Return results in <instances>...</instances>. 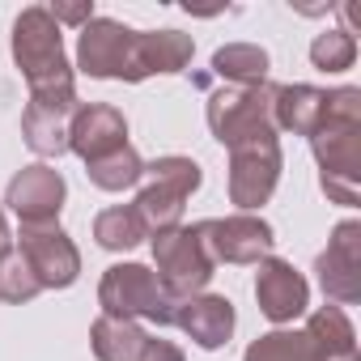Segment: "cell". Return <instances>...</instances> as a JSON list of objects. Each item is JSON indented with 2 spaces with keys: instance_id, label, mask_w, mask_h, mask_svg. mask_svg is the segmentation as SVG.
<instances>
[{
  "instance_id": "cell-1",
  "label": "cell",
  "mask_w": 361,
  "mask_h": 361,
  "mask_svg": "<svg viewBox=\"0 0 361 361\" xmlns=\"http://www.w3.org/2000/svg\"><path fill=\"white\" fill-rule=\"evenodd\" d=\"M13 60L30 81V102L39 106H56V111H77V85H73V68L64 56V39L60 26L51 22V13L43 5L22 9V18L13 22Z\"/></svg>"
},
{
  "instance_id": "cell-2",
  "label": "cell",
  "mask_w": 361,
  "mask_h": 361,
  "mask_svg": "<svg viewBox=\"0 0 361 361\" xmlns=\"http://www.w3.org/2000/svg\"><path fill=\"white\" fill-rule=\"evenodd\" d=\"M140 178H145V188H140V196L132 200V209H136L145 234L174 230L178 221H183V209H188L192 192L204 183L200 166H196L192 157H178V153L149 161Z\"/></svg>"
},
{
  "instance_id": "cell-3",
  "label": "cell",
  "mask_w": 361,
  "mask_h": 361,
  "mask_svg": "<svg viewBox=\"0 0 361 361\" xmlns=\"http://www.w3.org/2000/svg\"><path fill=\"white\" fill-rule=\"evenodd\" d=\"M272 102H276L272 81H264V85H226L209 98V128L226 149L255 145V140H276Z\"/></svg>"
},
{
  "instance_id": "cell-4",
  "label": "cell",
  "mask_w": 361,
  "mask_h": 361,
  "mask_svg": "<svg viewBox=\"0 0 361 361\" xmlns=\"http://www.w3.org/2000/svg\"><path fill=\"white\" fill-rule=\"evenodd\" d=\"M98 302H102V314H111V319L157 323V327H170L174 310H178V302L161 289L157 272L145 268V264H115V268H106V276L98 285Z\"/></svg>"
},
{
  "instance_id": "cell-5",
  "label": "cell",
  "mask_w": 361,
  "mask_h": 361,
  "mask_svg": "<svg viewBox=\"0 0 361 361\" xmlns=\"http://www.w3.org/2000/svg\"><path fill=\"white\" fill-rule=\"evenodd\" d=\"M319 161V188L331 204L357 209L361 200V123H323L310 136Z\"/></svg>"
},
{
  "instance_id": "cell-6",
  "label": "cell",
  "mask_w": 361,
  "mask_h": 361,
  "mask_svg": "<svg viewBox=\"0 0 361 361\" xmlns=\"http://www.w3.org/2000/svg\"><path fill=\"white\" fill-rule=\"evenodd\" d=\"M153 264H157V281L174 302H188L196 293H204V285L213 281V259L196 234V226H174L153 234Z\"/></svg>"
},
{
  "instance_id": "cell-7",
  "label": "cell",
  "mask_w": 361,
  "mask_h": 361,
  "mask_svg": "<svg viewBox=\"0 0 361 361\" xmlns=\"http://www.w3.org/2000/svg\"><path fill=\"white\" fill-rule=\"evenodd\" d=\"M77 68L98 81H140L136 68V30H128L115 18H94L81 26L77 39Z\"/></svg>"
},
{
  "instance_id": "cell-8",
  "label": "cell",
  "mask_w": 361,
  "mask_h": 361,
  "mask_svg": "<svg viewBox=\"0 0 361 361\" xmlns=\"http://www.w3.org/2000/svg\"><path fill=\"white\" fill-rule=\"evenodd\" d=\"M204 251L213 264H259L272 255V226L255 213H234V217H213L196 226Z\"/></svg>"
},
{
  "instance_id": "cell-9",
  "label": "cell",
  "mask_w": 361,
  "mask_h": 361,
  "mask_svg": "<svg viewBox=\"0 0 361 361\" xmlns=\"http://www.w3.org/2000/svg\"><path fill=\"white\" fill-rule=\"evenodd\" d=\"M281 178V145L276 140H255L230 149V200L238 213H255L259 204L272 200Z\"/></svg>"
},
{
  "instance_id": "cell-10",
  "label": "cell",
  "mask_w": 361,
  "mask_h": 361,
  "mask_svg": "<svg viewBox=\"0 0 361 361\" xmlns=\"http://www.w3.org/2000/svg\"><path fill=\"white\" fill-rule=\"evenodd\" d=\"M22 259L39 276L43 289H68L81 276V251L60 226H22Z\"/></svg>"
},
{
  "instance_id": "cell-11",
  "label": "cell",
  "mask_w": 361,
  "mask_h": 361,
  "mask_svg": "<svg viewBox=\"0 0 361 361\" xmlns=\"http://www.w3.org/2000/svg\"><path fill=\"white\" fill-rule=\"evenodd\" d=\"M319 285L331 306H353L361 298V226L340 221L327 238V251L314 259Z\"/></svg>"
},
{
  "instance_id": "cell-12",
  "label": "cell",
  "mask_w": 361,
  "mask_h": 361,
  "mask_svg": "<svg viewBox=\"0 0 361 361\" xmlns=\"http://www.w3.org/2000/svg\"><path fill=\"white\" fill-rule=\"evenodd\" d=\"M64 196H68V183L56 166H22L13 178H9V192H5V204L22 217V226H56L60 209H64Z\"/></svg>"
},
{
  "instance_id": "cell-13",
  "label": "cell",
  "mask_w": 361,
  "mask_h": 361,
  "mask_svg": "<svg viewBox=\"0 0 361 361\" xmlns=\"http://www.w3.org/2000/svg\"><path fill=\"white\" fill-rule=\"evenodd\" d=\"M255 302L259 310L272 319V323H293L298 314H306V302H310V285L306 276L289 264V259H259L255 264Z\"/></svg>"
},
{
  "instance_id": "cell-14",
  "label": "cell",
  "mask_w": 361,
  "mask_h": 361,
  "mask_svg": "<svg viewBox=\"0 0 361 361\" xmlns=\"http://www.w3.org/2000/svg\"><path fill=\"white\" fill-rule=\"evenodd\" d=\"M128 145V119L123 111L106 106V102H90V106H77L73 119H68V149L90 166L115 149Z\"/></svg>"
},
{
  "instance_id": "cell-15",
  "label": "cell",
  "mask_w": 361,
  "mask_h": 361,
  "mask_svg": "<svg viewBox=\"0 0 361 361\" xmlns=\"http://www.w3.org/2000/svg\"><path fill=\"white\" fill-rule=\"evenodd\" d=\"M174 323L183 327L200 348H221V344L234 336V306H230V298L196 293V298H188V302H178Z\"/></svg>"
},
{
  "instance_id": "cell-16",
  "label": "cell",
  "mask_w": 361,
  "mask_h": 361,
  "mask_svg": "<svg viewBox=\"0 0 361 361\" xmlns=\"http://www.w3.org/2000/svg\"><path fill=\"white\" fill-rule=\"evenodd\" d=\"M302 331H306V344H310V361H361L357 331H353V323L340 306L314 310Z\"/></svg>"
},
{
  "instance_id": "cell-17",
  "label": "cell",
  "mask_w": 361,
  "mask_h": 361,
  "mask_svg": "<svg viewBox=\"0 0 361 361\" xmlns=\"http://www.w3.org/2000/svg\"><path fill=\"white\" fill-rule=\"evenodd\" d=\"M323 111H327V90H314V85H276V102H272L276 132L314 136L323 128Z\"/></svg>"
},
{
  "instance_id": "cell-18",
  "label": "cell",
  "mask_w": 361,
  "mask_h": 361,
  "mask_svg": "<svg viewBox=\"0 0 361 361\" xmlns=\"http://www.w3.org/2000/svg\"><path fill=\"white\" fill-rule=\"evenodd\" d=\"M196 56V43L192 35L183 30H136V68H140V81L153 77V73H183Z\"/></svg>"
},
{
  "instance_id": "cell-19",
  "label": "cell",
  "mask_w": 361,
  "mask_h": 361,
  "mask_svg": "<svg viewBox=\"0 0 361 361\" xmlns=\"http://www.w3.org/2000/svg\"><path fill=\"white\" fill-rule=\"evenodd\" d=\"M145 327L132 323V319H111V314H98L94 327H90V344H94V357L98 361H136L140 348H145Z\"/></svg>"
},
{
  "instance_id": "cell-20",
  "label": "cell",
  "mask_w": 361,
  "mask_h": 361,
  "mask_svg": "<svg viewBox=\"0 0 361 361\" xmlns=\"http://www.w3.org/2000/svg\"><path fill=\"white\" fill-rule=\"evenodd\" d=\"M68 119H73L68 111L30 102L22 115V136L39 157H60V153H68Z\"/></svg>"
},
{
  "instance_id": "cell-21",
  "label": "cell",
  "mask_w": 361,
  "mask_h": 361,
  "mask_svg": "<svg viewBox=\"0 0 361 361\" xmlns=\"http://www.w3.org/2000/svg\"><path fill=\"white\" fill-rule=\"evenodd\" d=\"M213 73L230 85H264L268 81V51L255 43H230L213 51Z\"/></svg>"
},
{
  "instance_id": "cell-22",
  "label": "cell",
  "mask_w": 361,
  "mask_h": 361,
  "mask_svg": "<svg viewBox=\"0 0 361 361\" xmlns=\"http://www.w3.org/2000/svg\"><path fill=\"white\" fill-rule=\"evenodd\" d=\"M85 174H90V183L102 188V192H123V188H136V183H140L145 161H140V153H136L132 145H123V149H115V153L90 161Z\"/></svg>"
},
{
  "instance_id": "cell-23",
  "label": "cell",
  "mask_w": 361,
  "mask_h": 361,
  "mask_svg": "<svg viewBox=\"0 0 361 361\" xmlns=\"http://www.w3.org/2000/svg\"><path fill=\"white\" fill-rule=\"evenodd\" d=\"M94 238H98L102 251H132L149 234H145V226H140L132 204H115V209H102L94 217Z\"/></svg>"
},
{
  "instance_id": "cell-24",
  "label": "cell",
  "mask_w": 361,
  "mask_h": 361,
  "mask_svg": "<svg viewBox=\"0 0 361 361\" xmlns=\"http://www.w3.org/2000/svg\"><path fill=\"white\" fill-rule=\"evenodd\" d=\"M39 293H43V285L30 272V264L22 259V251H5V255H0V302L22 306V302H35Z\"/></svg>"
},
{
  "instance_id": "cell-25",
  "label": "cell",
  "mask_w": 361,
  "mask_h": 361,
  "mask_svg": "<svg viewBox=\"0 0 361 361\" xmlns=\"http://www.w3.org/2000/svg\"><path fill=\"white\" fill-rule=\"evenodd\" d=\"M243 361H310V344H306V331H268L259 336Z\"/></svg>"
},
{
  "instance_id": "cell-26",
  "label": "cell",
  "mask_w": 361,
  "mask_h": 361,
  "mask_svg": "<svg viewBox=\"0 0 361 361\" xmlns=\"http://www.w3.org/2000/svg\"><path fill=\"white\" fill-rule=\"evenodd\" d=\"M353 60H357V39L348 30H327L310 43V64L319 73H344L353 68Z\"/></svg>"
},
{
  "instance_id": "cell-27",
  "label": "cell",
  "mask_w": 361,
  "mask_h": 361,
  "mask_svg": "<svg viewBox=\"0 0 361 361\" xmlns=\"http://www.w3.org/2000/svg\"><path fill=\"white\" fill-rule=\"evenodd\" d=\"M47 13H51L56 26H90L94 22V5H90V0H81V5H60V0H56Z\"/></svg>"
},
{
  "instance_id": "cell-28",
  "label": "cell",
  "mask_w": 361,
  "mask_h": 361,
  "mask_svg": "<svg viewBox=\"0 0 361 361\" xmlns=\"http://www.w3.org/2000/svg\"><path fill=\"white\" fill-rule=\"evenodd\" d=\"M136 361H188V357H183V348L170 344V340H145Z\"/></svg>"
},
{
  "instance_id": "cell-29",
  "label": "cell",
  "mask_w": 361,
  "mask_h": 361,
  "mask_svg": "<svg viewBox=\"0 0 361 361\" xmlns=\"http://www.w3.org/2000/svg\"><path fill=\"white\" fill-rule=\"evenodd\" d=\"M13 251V234H9V221H5V209H0V255Z\"/></svg>"
}]
</instances>
